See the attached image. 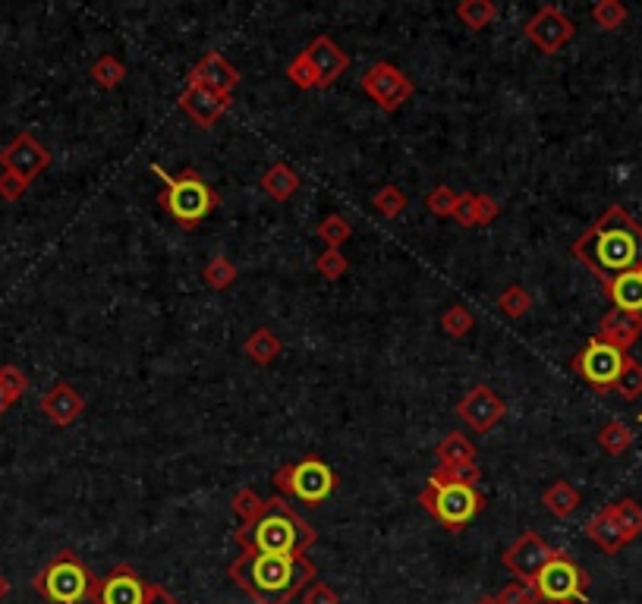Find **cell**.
I'll use <instances>...</instances> for the list:
<instances>
[{
	"instance_id": "obj_43",
	"label": "cell",
	"mask_w": 642,
	"mask_h": 604,
	"mask_svg": "<svg viewBox=\"0 0 642 604\" xmlns=\"http://www.w3.org/2000/svg\"><path fill=\"white\" fill-rule=\"evenodd\" d=\"M287 76H290V82L296 85V89H303V92L318 89V76H315V70H312V63L306 60V54H299L296 60H290Z\"/></svg>"
},
{
	"instance_id": "obj_6",
	"label": "cell",
	"mask_w": 642,
	"mask_h": 604,
	"mask_svg": "<svg viewBox=\"0 0 642 604\" xmlns=\"http://www.w3.org/2000/svg\"><path fill=\"white\" fill-rule=\"evenodd\" d=\"M419 504L435 516L447 532H460L485 510V494L476 485H447L428 479V488L419 494Z\"/></svg>"
},
{
	"instance_id": "obj_52",
	"label": "cell",
	"mask_w": 642,
	"mask_h": 604,
	"mask_svg": "<svg viewBox=\"0 0 642 604\" xmlns=\"http://www.w3.org/2000/svg\"><path fill=\"white\" fill-rule=\"evenodd\" d=\"M529 604H573V601H548V598H539V595H535Z\"/></svg>"
},
{
	"instance_id": "obj_7",
	"label": "cell",
	"mask_w": 642,
	"mask_h": 604,
	"mask_svg": "<svg viewBox=\"0 0 642 604\" xmlns=\"http://www.w3.org/2000/svg\"><path fill=\"white\" fill-rule=\"evenodd\" d=\"M274 485L281 488L284 494H290V498H296L299 504L318 507L334 494L337 476H334V469L325 460L306 457L299 463H287V466L277 469L274 472Z\"/></svg>"
},
{
	"instance_id": "obj_2",
	"label": "cell",
	"mask_w": 642,
	"mask_h": 604,
	"mask_svg": "<svg viewBox=\"0 0 642 604\" xmlns=\"http://www.w3.org/2000/svg\"><path fill=\"white\" fill-rule=\"evenodd\" d=\"M227 573L255 604H290L299 592H306L315 579V567L306 554L277 557V554L243 551L227 567Z\"/></svg>"
},
{
	"instance_id": "obj_24",
	"label": "cell",
	"mask_w": 642,
	"mask_h": 604,
	"mask_svg": "<svg viewBox=\"0 0 642 604\" xmlns=\"http://www.w3.org/2000/svg\"><path fill=\"white\" fill-rule=\"evenodd\" d=\"M243 353H246L252 362H259V365H271L277 356L284 353V343H281V337H277L274 331L255 328V331L246 337V343H243Z\"/></svg>"
},
{
	"instance_id": "obj_50",
	"label": "cell",
	"mask_w": 642,
	"mask_h": 604,
	"mask_svg": "<svg viewBox=\"0 0 642 604\" xmlns=\"http://www.w3.org/2000/svg\"><path fill=\"white\" fill-rule=\"evenodd\" d=\"M10 406H13V400H10V394L4 391V384H0V416H4Z\"/></svg>"
},
{
	"instance_id": "obj_12",
	"label": "cell",
	"mask_w": 642,
	"mask_h": 604,
	"mask_svg": "<svg viewBox=\"0 0 642 604\" xmlns=\"http://www.w3.org/2000/svg\"><path fill=\"white\" fill-rule=\"evenodd\" d=\"M561 554V548H551L545 538L539 535V532H532V529H526L517 542H513L507 551H504V567L517 576L520 582H526V586H532V579L539 576V570L548 564L551 557H558Z\"/></svg>"
},
{
	"instance_id": "obj_9",
	"label": "cell",
	"mask_w": 642,
	"mask_h": 604,
	"mask_svg": "<svg viewBox=\"0 0 642 604\" xmlns=\"http://www.w3.org/2000/svg\"><path fill=\"white\" fill-rule=\"evenodd\" d=\"M532 592L539 598H548V601L580 604V601H586V592H589V573L576 564L573 557H567L561 551L558 557H551L548 564L539 570V576L532 579Z\"/></svg>"
},
{
	"instance_id": "obj_46",
	"label": "cell",
	"mask_w": 642,
	"mask_h": 604,
	"mask_svg": "<svg viewBox=\"0 0 642 604\" xmlns=\"http://www.w3.org/2000/svg\"><path fill=\"white\" fill-rule=\"evenodd\" d=\"M303 604H340V595L328 586V582H312L303 592Z\"/></svg>"
},
{
	"instance_id": "obj_18",
	"label": "cell",
	"mask_w": 642,
	"mask_h": 604,
	"mask_svg": "<svg viewBox=\"0 0 642 604\" xmlns=\"http://www.w3.org/2000/svg\"><path fill=\"white\" fill-rule=\"evenodd\" d=\"M189 85H202V89H208V92L230 95L240 85V73L227 57H221L218 51H208L196 67H192Z\"/></svg>"
},
{
	"instance_id": "obj_53",
	"label": "cell",
	"mask_w": 642,
	"mask_h": 604,
	"mask_svg": "<svg viewBox=\"0 0 642 604\" xmlns=\"http://www.w3.org/2000/svg\"><path fill=\"white\" fill-rule=\"evenodd\" d=\"M476 604H501V601H498V595H485V598H479Z\"/></svg>"
},
{
	"instance_id": "obj_48",
	"label": "cell",
	"mask_w": 642,
	"mask_h": 604,
	"mask_svg": "<svg viewBox=\"0 0 642 604\" xmlns=\"http://www.w3.org/2000/svg\"><path fill=\"white\" fill-rule=\"evenodd\" d=\"M479 214H482V227H485V224H491L501 214V205L491 199V196H485V192H479Z\"/></svg>"
},
{
	"instance_id": "obj_38",
	"label": "cell",
	"mask_w": 642,
	"mask_h": 604,
	"mask_svg": "<svg viewBox=\"0 0 642 604\" xmlns=\"http://www.w3.org/2000/svg\"><path fill=\"white\" fill-rule=\"evenodd\" d=\"M441 328H444L447 337H466L469 331L476 328V318H473V312L463 309V306H451L441 315Z\"/></svg>"
},
{
	"instance_id": "obj_8",
	"label": "cell",
	"mask_w": 642,
	"mask_h": 604,
	"mask_svg": "<svg viewBox=\"0 0 642 604\" xmlns=\"http://www.w3.org/2000/svg\"><path fill=\"white\" fill-rule=\"evenodd\" d=\"M627 359H630V353H624V350L611 347V343L592 337L586 347L573 356V372L580 375L592 387V391L608 394V391H614V387H617L620 375H624Z\"/></svg>"
},
{
	"instance_id": "obj_20",
	"label": "cell",
	"mask_w": 642,
	"mask_h": 604,
	"mask_svg": "<svg viewBox=\"0 0 642 604\" xmlns=\"http://www.w3.org/2000/svg\"><path fill=\"white\" fill-rule=\"evenodd\" d=\"M598 340L611 343V347L630 353L636 347V340L642 337V315L639 312H624L611 309L602 321H598Z\"/></svg>"
},
{
	"instance_id": "obj_13",
	"label": "cell",
	"mask_w": 642,
	"mask_h": 604,
	"mask_svg": "<svg viewBox=\"0 0 642 604\" xmlns=\"http://www.w3.org/2000/svg\"><path fill=\"white\" fill-rule=\"evenodd\" d=\"M148 592H152V582L142 579L136 567L120 564L107 576H98L92 601L95 604H145Z\"/></svg>"
},
{
	"instance_id": "obj_23",
	"label": "cell",
	"mask_w": 642,
	"mask_h": 604,
	"mask_svg": "<svg viewBox=\"0 0 642 604\" xmlns=\"http://www.w3.org/2000/svg\"><path fill=\"white\" fill-rule=\"evenodd\" d=\"M262 189L268 192L274 202H287L293 192L299 189V174H296L290 164L277 161V164H271L265 174H262Z\"/></svg>"
},
{
	"instance_id": "obj_27",
	"label": "cell",
	"mask_w": 642,
	"mask_h": 604,
	"mask_svg": "<svg viewBox=\"0 0 642 604\" xmlns=\"http://www.w3.org/2000/svg\"><path fill=\"white\" fill-rule=\"evenodd\" d=\"M608 510H611L614 523L620 526V532H624L627 542H633L636 535H642V507L633 498L614 501V504H608Z\"/></svg>"
},
{
	"instance_id": "obj_39",
	"label": "cell",
	"mask_w": 642,
	"mask_h": 604,
	"mask_svg": "<svg viewBox=\"0 0 642 604\" xmlns=\"http://www.w3.org/2000/svg\"><path fill=\"white\" fill-rule=\"evenodd\" d=\"M315 271L325 277V280H340V277L350 271V262H347V255L340 252V249H328V252L318 255Z\"/></svg>"
},
{
	"instance_id": "obj_45",
	"label": "cell",
	"mask_w": 642,
	"mask_h": 604,
	"mask_svg": "<svg viewBox=\"0 0 642 604\" xmlns=\"http://www.w3.org/2000/svg\"><path fill=\"white\" fill-rule=\"evenodd\" d=\"M535 598L532 586H526V582H507V586L498 592V601L501 604H529Z\"/></svg>"
},
{
	"instance_id": "obj_3",
	"label": "cell",
	"mask_w": 642,
	"mask_h": 604,
	"mask_svg": "<svg viewBox=\"0 0 642 604\" xmlns=\"http://www.w3.org/2000/svg\"><path fill=\"white\" fill-rule=\"evenodd\" d=\"M233 538L243 551L299 557L315 545L318 532L284 498H265L262 513L233 532Z\"/></svg>"
},
{
	"instance_id": "obj_15",
	"label": "cell",
	"mask_w": 642,
	"mask_h": 604,
	"mask_svg": "<svg viewBox=\"0 0 642 604\" xmlns=\"http://www.w3.org/2000/svg\"><path fill=\"white\" fill-rule=\"evenodd\" d=\"M457 416L473 428L479 431V435H485V431L495 428L504 416H507V403L491 391L488 384H476L473 391H469L460 403H457Z\"/></svg>"
},
{
	"instance_id": "obj_14",
	"label": "cell",
	"mask_w": 642,
	"mask_h": 604,
	"mask_svg": "<svg viewBox=\"0 0 642 604\" xmlns=\"http://www.w3.org/2000/svg\"><path fill=\"white\" fill-rule=\"evenodd\" d=\"M573 35H576V26L561 7H539L526 23V38L545 54H558Z\"/></svg>"
},
{
	"instance_id": "obj_34",
	"label": "cell",
	"mask_w": 642,
	"mask_h": 604,
	"mask_svg": "<svg viewBox=\"0 0 642 604\" xmlns=\"http://www.w3.org/2000/svg\"><path fill=\"white\" fill-rule=\"evenodd\" d=\"M435 482H447V485H476L482 479V469L476 463H463V466H438L432 476Z\"/></svg>"
},
{
	"instance_id": "obj_33",
	"label": "cell",
	"mask_w": 642,
	"mask_h": 604,
	"mask_svg": "<svg viewBox=\"0 0 642 604\" xmlns=\"http://www.w3.org/2000/svg\"><path fill=\"white\" fill-rule=\"evenodd\" d=\"M92 79L101 85V89H117V85L126 79V67L114 54H104L92 63Z\"/></svg>"
},
{
	"instance_id": "obj_40",
	"label": "cell",
	"mask_w": 642,
	"mask_h": 604,
	"mask_svg": "<svg viewBox=\"0 0 642 604\" xmlns=\"http://www.w3.org/2000/svg\"><path fill=\"white\" fill-rule=\"evenodd\" d=\"M457 192L451 186H435L432 192L425 196V205L432 214H438V218H454V208H457Z\"/></svg>"
},
{
	"instance_id": "obj_25",
	"label": "cell",
	"mask_w": 642,
	"mask_h": 604,
	"mask_svg": "<svg viewBox=\"0 0 642 604\" xmlns=\"http://www.w3.org/2000/svg\"><path fill=\"white\" fill-rule=\"evenodd\" d=\"M542 504L551 516H558V520H567V516L576 513V507H580V491H576L570 482H554L545 488L542 494Z\"/></svg>"
},
{
	"instance_id": "obj_35",
	"label": "cell",
	"mask_w": 642,
	"mask_h": 604,
	"mask_svg": "<svg viewBox=\"0 0 642 604\" xmlns=\"http://www.w3.org/2000/svg\"><path fill=\"white\" fill-rule=\"evenodd\" d=\"M372 205L384 214V218H397V214L406 211L410 199H406V192L397 189V186H381L375 196H372Z\"/></svg>"
},
{
	"instance_id": "obj_21",
	"label": "cell",
	"mask_w": 642,
	"mask_h": 604,
	"mask_svg": "<svg viewBox=\"0 0 642 604\" xmlns=\"http://www.w3.org/2000/svg\"><path fill=\"white\" fill-rule=\"evenodd\" d=\"M602 287H605V296L614 302V309L642 315V265L608 280V284H602Z\"/></svg>"
},
{
	"instance_id": "obj_49",
	"label": "cell",
	"mask_w": 642,
	"mask_h": 604,
	"mask_svg": "<svg viewBox=\"0 0 642 604\" xmlns=\"http://www.w3.org/2000/svg\"><path fill=\"white\" fill-rule=\"evenodd\" d=\"M145 604H180V601H177L174 595H170L164 586H155V582H152V592H148V601H145Z\"/></svg>"
},
{
	"instance_id": "obj_32",
	"label": "cell",
	"mask_w": 642,
	"mask_h": 604,
	"mask_svg": "<svg viewBox=\"0 0 642 604\" xmlns=\"http://www.w3.org/2000/svg\"><path fill=\"white\" fill-rule=\"evenodd\" d=\"M592 23L605 32H614L627 23V7L620 4V0H598L592 7Z\"/></svg>"
},
{
	"instance_id": "obj_29",
	"label": "cell",
	"mask_w": 642,
	"mask_h": 604,
	"mask_svg": "<svg viewBox=\"0 0 642 604\" xmlns=\"http://www.w3.org/2000/svg\"><path fill=\"white\" fill-rule=\"evenodd\" d=\"M457 16L463 26H469L473 32H482L491 19L498 16V7L491 4V0H463V4H457Z\"/></svg>"
},
{
	"instance_id": "obj_42",
	"label": "cell",
	"mask_w": 642,
	"mask_h": 604,
	"mask_svg": "<svg viewBox=\"0 0 642 604\" xmlns=\"http://www.w3.org/2000/svg\"><path fill=\"white\" fill-rule=\"evenodd\" d=\"M614 391L624 400H636L642 394V365L636 359H627V369H624V375H620Z\"/></svg>"
},
{
	"instance_id": "obj_28",
	"label": "cell",
	"mask_w": 642,
	"mask_h": 604,
	"mask_svg": "<svg viewBox=\"0 0 642 604\" xmlns=\"http://www.w3.org/2000/svg\"><path fill=\"white\" fill-rule=\"evenodd\" d=\"M630 444H633V431L620 419H611L602 431H598V447H602L605 453H611V457H624V453L630 450Z\"/></svg>"
},
{
	"instance_id": "obj_4",
	"label": "cell",
	"mask_w": 642,
	"mask_h": 604,
	"mask_svg": "<svg viewBox=\"0 0 642 604\" xmlns=\"http://www.w3.org/2000/svg\"><path fill=\"white\" fill-rule=\"evenodd\" d=\"M152 174L161 177L164 192L158 196L161 208L183 227H196L199 221H205L208 214L218 208V192H214L196 170H183V174L170 177L161 164H152Z\"/></svg>"
},
{
	"instance_id": "obj_47",
	"label": "cell",
	"mask_w": 642,
	"mask_h": 604,
	"mask_svg": "<svg viewBox=\"0 0 642 604\" xmlns=\"http://www.w3.org/2000/svg\"><path fill=\"white\" fill-rule=\"evenodd\" d=\"M26 189H29V186H26L23 180H16V177H10V174H0V199H4V202H19V199H23Z\"/></svg>"
},
{
	"instance_id": "obj_37",
	"label": "cell",
	"mask_w": 642,
	"mask_h": 604,
	"mask_svg": "<svg viewBox=\"0 0 642 604\" xmlns=\"http://www.w3.org/2000/svg\"><path fill=\"white\" fill-rule=\"evenodd\" d=\"M498 309H501L507 318H523V315L532 309V296H529V290H523L520 284H513V287H507V290L498 296Z\"/></svg>"
},
{
	"instance_id": "obj_5",
	"label": "cell",
	"mask_w": 642,
	"mask_h": 604,
	"mask_svg": "<svg viewBox=\"0 0 642 604\" xmlns=\"http://www.w3.org/2000/svg\"><path fill=\"white\" fill-rule=\"evenodd\" d=\"M98 576L82 564V557L73 551H57L45 570H38L32 589L48 604H82L92 601Z\"/></svg>"
},
{
	"instance_id": "obj_17",
	"label": "cell",
	"mask_w": 642,
	"mask_h": 604,
	"mask_svg": "<svg viewBox=\"0 0 642 604\" xmlns=\"http://www.w3.org/2000/svg\"><path fill=\"white\" fill-rule=\"evenodd\" d=\"M180 111L202 129H211L227 111H230V95L208 92L202 85H186V92L180 95Z\"/></svg>"
},
{
	"instance_id": "obj_36",
	"label": "cell",
	"mask_w": 642,
	"mask_h": 604,
	"mask_svg": "<svg viewBox=\"0 0 642 604\" xmlns=\"http://www.w3.org/2000/svg\"><path fill=\"white\" fill-rule=\"evenodd\" d=\"M230 507H233V513L240 516V526H246V523H252L255 516L262 513L265 498H259V494H255V488H240V491L230 498Z\"/></svg>"
},
{
	"instance_id": "obj_22",
	"label": "cell",
	"mask_w": 642,
	"mask_h": 604,
	"mask_svg": "<svg viewBox=\"0 0 642 604\" xmlns=\"http://www.w3.org/2000/svg\"><path fill=\"white\" fill-rule=\"evenodd\" d=\"M586 535L592 538V542L602 548L605 554H617L620 548L627 545V538H624V532H620V526L614 523V516H611V510L605 507V510H598L592 520L586 523Z\"/></svg>"
},
{
	"instance_id": "obj_1",
	"label": "cell",
	"mask_w": 642,
	"mask_h": 604,
	"mask_svg": "<svg viewBox=\"0 0 642 604\" xmlns=\"http://www.w3.org/2000/svg\"><path fill=\"white\" fill-rule=\"evenodd\" d=\"M573 258L586 265L602 284L642 265V224L624 205H611L580 240L573 243Z\"/></svg>"
},
{
	"instance_id": "obj_16",
	"label": "cell",
	"mask_w": 642,
	"mask_h": 604,
	"mask_svg": "<svg viewBox=\"0 0 642 604\" xmlns=\"http://www.w3.org/2000/svg\"><path fill=\"white\" fill-rule=\"evenodd\" d=\"M306 60L312 63V70L318 76V85L321 89H328V85H334L340 76H344L350 70V57L347 51H340L334 45V38L331 35H318L309 41V48L303 51Z\"/></svg>"
},
{
	"instance_id": "obj_31",
	"label": "cell",
	"mask_w": 642,
	"mask_h": 604,
	"mask_svg": "<svg viewBox=\"0 0 642 604\" xmlns=\"http://www.w3.org/2000/svg\"><path fill=\"white\" fill-rule=\"evenodd\" d=\"M350 236H353V227L344 214H328V218L318 224V240L328 243V249H340Z\"/></svg>"
},
{
	"instance_id": "obj_10",
	"label": "cell",
	"mask_w": 642,
	"mask_h": 604,
	"mask_svg": "<svg viewBox=\"0 0 642 604\" xmlns=\"http://www.w3.org/2000/svg\"><path fill=\"white\" fill-rule=\"evenodd\" d=\"M359 85H362V92L381 107V111H397V107H403L413 98V79L403 70H397L388 60L372 63V67L362 73Z\"/></svg>"
},
{
	"instance_id": "obj_11",
	"label": "cell",
	"mask_w": 642,
	"mask_h": 604,
	"mask_svg": "<svg viewBox=\"0 0 642 604\" xmlns=\"http://www.w3.org/2000/svg\"><path fill=\"white\" fill-rule=\"evenodd\" d=\"M51 164V151L41 145L32 133H19L4 151H0V167L4 174L23 180L26 186H32Z\"/></svg>"
},
{
	"instance_id": "obj_44",
	"label": "cell",
	"mask_w": 642,
	"mask_h": 604,
	"mask_svg": "<svg viewBox=\"0 0 642 604\" xmlns=\"http://www.w3.org/2000/svg\"><path fill=\"white\" fill-rule=\"evenodd\" d=\"M0 384H4V391L10 394L13 403L29 391V378L19 365H0Z\"/></svg>"
},
{
	"instance_id": "obj_41",
	"label": "cell",
	"mask_w": 642,
	"mask_h": 604,
	"mask_svg": "<svg viewBox=\"0 0 642 604\" xmlns=\"http://www.w3.org/2000/svg\"><path fill=\"white\" fill-rule=\"evenodd\" d=\"M454 221L460 227H482V214H479V192H463L454 208Z\"/></svg>"
},
{
	"instance_id": "obj_26",
	"label": "cell",
	"mask_w": 642,
	"mask_h": 604,
	"mask_svg": "<svg viewBox=\"0 0 642 604\" xmlns=\"http://www.w3.org/2000/svg\"><path fill=\"white\" fill-rule=\"evenodd\" d=\"M438 466H463V463H476V447L469 444L466 435L454 431L438 444Z\"/></svg>"
},
{
	"instance_id": "obj_19",
	"label": "cell",
	"mask_w": 642,
	"mask_h": 604,
	"mask_svg": "<svg viewBox=\"0 0 642 604\" xmlns=\"http://www.w3.org/2000/svg\"><path fill=\"white\" fill-rule=\"evenodd\" d=\"M41 413L48 416V422H54L57 428L73 425L82 413H85V400L76 387H70L67 381H57L51 391L41 397Z\"/></svg>"
},
{
	"instance_id": "obj_30",
	"label": "cell",
	"mask_w": 642,
	"mask_h": 604,
	"mask_svg": "<svg viewBox=\"0 0 642 604\" xmlns=\"http://www.w3.org/2000/svg\"><path fill=\"white\" fill-rule=\"evenodd\" d=\"M202 277H205V284L211 290H230L233 284H237L240 271H237V265H233L227 255H214L211 262L205 265Z\"/></svg>"
},
{
	"instance_id": "obj_51",
	"label": "cell",
	"mask_w": 642,
	"mask_h": 604,
	"mask_svg": "<svg viewBox=\"0 0 642 604\" xmlns=\"http://www.w3.org/2000/svg\"><path fill=\"white\" fill-rule=\"evenodd\" d=\"M7 595H10V579H7L4 573H0V601H4Z\"/></svg>"
},
{
	"instance_id": "obj_54",
	"label": "cell",
	"mask_w": 642,
	"mask_h": 604,
	"mask_svg": "<svg viewBox=\"0 0 642 604\" xmlns=\"http://www.w3.org/2000/svg\"><path fill=\"white\" fill-rule=\"evenodd\" d=\"M639 422H642V413H639Z\"/></svg>"
}]
</instances>
